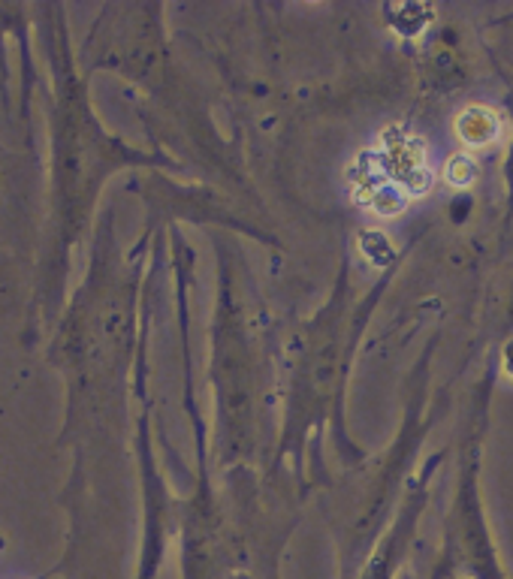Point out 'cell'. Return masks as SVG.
<instances>
[{
	"label": "cell",
	"instance_id": "obj_1",
	"mask_svg": "<svg viewBox=\"0 0 513 579\" xmlns=\"http://www.w3.org/2000/svg\"><path fill=\"white\" fill-rule=\"evenodd\" d=\"M456 133L465 145L483 148V145H492L501 136V118L486 106H468L456 118Z\"/></svg>",
	"mask_w": 513,
	"mask_h": 579
},
{
	"label": "cell",
	"instance_id": "obj_2",
	"mask_svg": "<svg viewBox=\"0 0 513 579\" xmlns=\"http://www.w3.org/2000/svg\"><path fill=\"white\" fill-rule=\"evenodd\" d=\"M444 175H447V181H450V184L462 187V184H471V181H474L477 169H474V160H471L468 154H456V157L447 163Z\"/></svg>",
	"mask_w": 513,
	"mask_h": 579
}]
</instances>
